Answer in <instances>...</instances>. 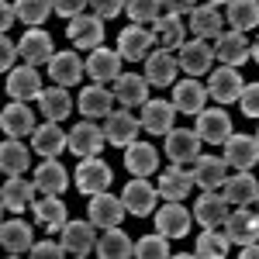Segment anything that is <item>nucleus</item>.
Masks as SVG:
<instances>
[{
  "instance_id": "nucleus-1",
  "label": "nucleus",
  "mask_w": 259,
  "mask_h": 259,
  "mask_svg": "<svg viewBox=\"0 0 259 259\" xmlns=\"http://www.w3.org/2000/svg\"><path fill=\"white\" fill-rule=\"evenodd\" d=\"M66 35H69V41L76 49L94 52V49L104 45V18H97V14H76V18H69Z\"/></svg>"
},
{
  "instance_id": "nucleus-2",
  "label": "nucleus",
  "mask_w": 259,
  "mask_h": 259,
  "mask_svg": "<svg viewBox=\"0 0 259 259\" xmlns=\"http://www.w3.org/2000/svg\"><path fill=\"white\" fill-rule=\"evenodd\" d=\"M180 56V69L187 73V76H200V73H207L211 66H214V49L207 45V38H190V41H183L177 49Z\"/></svg>"
},
{
  "instance_id": "nucleus-3",
  "label": "nucleus",
  "mask_w": 259,
  "mask_h": 259,
  "mask_svg": "<svg viewBox=\"0 0 259 259\" xmlns=\"http://www.w3.org/2000/svg\"><path fill=\"white\" fill-rule=\"evenodd\" d=\"M104 145H107V135H104V128L90 121H80L73 132H69V152L73 156H80V159H90V156H100L104 152Z\"/></svg>"
},
{
  "instance_id": "nucleus-4",
  "label": "nucleus",
  "mask_w": 259,
  "mask_h": 259,
  "mask_svg": "<svg viewBox=\"0 0 259 259\" xmlns=\"http://www.w3.org/2000/svg\"><path fill=\"white\" fill-rule=\"evenodd\" d=\"M111 180H114V173H111V166L100 159V156H90V159H83L76 166V187H80V194H90L94 197V194L111 187Z\"/></svg>"
},
{
  "instance_id": "nucleus-5",
  "label": "nucleus",
  "mask_w": 259,
  "mask_h": 259,
  "mask_svg": "<svg viewBox=\"0 0 259 259\" xmlns=\"http://www.w3.org/2000/svg\"><path fill=\"white\" fill-rule=\"evenodd\" d=\"M214 59H221V66H235V69L245 59H252V45L245 38V31H221L214 38Z\"/></svg>"
},
{
  "instance_id": "nucleus-6",
  "label": "nucleus",
  "mask_w": 259,
  "mask_h": 259,
  "mask_svg": "<svg viewBox=\"0 0 259 259\" xmlns=\"http://www.w3.org/2000/svg\"><path fill=\"white\" fill-rule=\"evenodd\" d=\"M245 90V80L239 76L235 66H221L211 73V83H207V97H214L218 104H235Z\"/></svg>"
},
{
  "instance_id": "nucleus-7",
  "label": "nucleus",
  "mask_w": 259,
  "mask_h": 259,
  "mask_svg": "<svg viewBox=\"0 0 259 259\" xmlns=\"http://www.w3.org/2000/svg\"><path fill=\"white\" fill-rule=\"evenodd\" d=\"M197 162V159H194ZM194 162H173V169H166L159 177V197L166 200H183L194 187Z\"/></svg>"
},
{
  "instance_id": "nucleus-8",
  "label": "nucleus",
  "mask_w": 259,
  "mask_h": 259,
  "mask_svg": "<svg viewBox=\"0 0 259 259\" xmlns=\"http://www.w3.org/2000/svg\"><path fill=\"white\" fill-rule=\"evenodd\" d=\"M121 200H124V207L132 211V214H152L156 211V200H159V190L156 187H149V177H135L124 190H121Z\"/></svg>"
},
{
  "instance_id": "nucleus-9",
  "label": "nucleus",
  "mask_w": 259,
  "mask_h": 259,
  "mask_svg": "<svg viewBox=\"0 0 259 259\" xmlns=\"http://www.w3.org/2000/svg\"><path fill=\"white\" fill-rule=\"evenodd\" d=\"M142 121L128 111H111L107 121H104V135H107V145H118V149H128L132 142L139 139Z\"/></svg>"
},
{
  "instance_id": "nucleus-10",
  "label": "nucleus",
  "mask_w": 259,
  "mask_h": 259,
  "mask_svg": "<svg viewBox=\"0 0 259 259\" xmlns=\"http://www.w3.org/2000/svg\"><path fill=\"white\" fill-rule=\"evenodd\" d=\"M177 118V104L173 100H145L142 104V128L149 135H169Z\"/></svg>"
},
{
  "instance_id": "nucleus-11",
  "label": "nucleus",
  "mask_w": 259,
  "mask_h": 259,
  "mask_svg": "<svg viewBox=\"0 0 259 259\" xmlns=\"http://www.w3.org/2000/svg\"><path fill=\"white\" fill-rule=\"evenodd\" d=\"M128 207H124V200L121 197H114V194H94L90 197V207H87V218L94 221L97 228H118V221H121V214H124Z\"/></svg>"
},
{
  "instance_id": "nucleus-12",
  "label": "nucleus",
  "mask_w": 259,
  "mask_h": 259,
  "mask_svg": "<svg viewBox=\"0 0 259 259\" xmlns=\"http://www.w3.org/2000/svg\"><path fill=\"white\" fill-rule=\"evenodd\" d=\"M197 135L207 145H225L232 139V118L225 111H214V107H204L197 114Z\"/></svg>"
},
{
  "instance_id": "nucleus-13",
  "label": "nucleus",
  "mask_w": 259,
  "mask_h": 259,
  "mask_svg": "<svg viewBox=\"0 0 259 259\" xmlns=\"http://www.w3.org/2000/svg\"><path fill=\"white\" fill-rule=\"evenodd\" d=\"M200 135L197 128L190 132V128H173L169 135H166V156L173 162H194L200 159Z\"/></svg>"
},
{
  "instance_id": "nucleus-14",
  "label": "nucleus",
  "mask_w": 259,
  "mask_h": 259,
  "mask_svg": "<svg viewBox=\"0 0 259 259\" xmlns=\"http://www.w3.org/2000/svg\"><path fill=\"white\" fill-rule=\"evenodd\" d=\"M177 56L169 49H156L145 56V80L152 87H173L177 83Z\"/></svg>"
},
{
  "instance_id": "nucleus-15",
  "label": "nucleus",
  "mask_w": 259,
  "mask_h": 259,
  "mask_svg": "<svg viewBox=\"0 0 259 259\" xmlns=\"http://www.w3.org/2000/svg\"><path fill=\"white\" fill-rule=\"evenodd\" d=\"M18 52L28 66H41V62H49L56 56V52H52V35L41 31V28H28L18 41Z\"/></svg>"
},
{
  "instance_id": "nucleus-16",
  "label": "nucleus",
  "mask_w": 259,
  "mask_h": 259,
  "mask_svg": "<svg viewBox=\"0 0 259 259\" xmlns=\"http://www.w3.org/2000/svg\"><path fill=\"white\" fill-rule=\"evenodd\" d=\"M225 235L228 242H235V245H249V242H259V214L256 211H232L228 218H225Z\"/></svg>"
},
{
  "instance_id": "nucleus-17",
  "label": "nucleus",
  "mask_w": 259,
  "mask_h": 259,
  "mask_svg": "<svg viewBox=\"0 0 259 259\" xmlns=\"http://www.w3.org/2000/svg\"><path fill=\"white\" fill-rule=\"evenodd\" d=\"M0 128H4V135H11V139H24V135L35 132V111H31L24 100H14V104L4 107Z\"/></svg>"
},
{
  "instance_id": "nucleus-18",
  "label": "nucleus",
  "mask_w": 259,
  "mask_h": 259,
  "mask_svg": "<svg viewBox=\"0 0 259 259\" xmlns=\"http://www.w3.org/2000/svg\"><path fill=\"white\" fill-rule=\"evenodd\" d=\"M225 162L235 169H252L259 162V139L256 135H232L225 142Z\"/></svg>"
},
{
  "instance_id": "nucleus-19",
  "label": "nucleus",
  "mask_w": 259,
  "mask_h": 259,
  "mask_svg": "<svg viewBox=\"0 0 259 259\" xmlns=\"http://www.w3.org/2000/svg\"><path fill=\"white\" fill-rule=\"evenodd\" d=\"M31 149L38 152L41 159H56L62 149H69V135L62 132L56 121H49V124H41L31 132Z\"/></svg>"
},
{
  "instance_id": "nucleus-20",
  "label": "nucleus",
  "mask_w": 259,
  "mask_h": 259,
  "mask_svg": "<svg viewBox=\"0 0 259 259\" xmlns=\"http://www.w3.org/2000/svg\"><path fill=\"white\" fill-rule=\"evenodd\" d=\"M149 49H152V31H149V28H142V24H132V28H124V31L118 35L121 59L142 62L145 56H149Z\"/></svg>"
},
{
  "instance_id": "nucleus-21",
  "label": "nucleus",
  "mask_w": 259,
  "mask_h": 259,
  "mask_svg": "<svg viewBox=\"0 0 259 259\" xmlns=\"http://www.w3.org/2000/svg\"><path fill=\"white\" fill-rule=\"evenodd\" d=\"M87 73L94 83H111L121 76V52H111V49H94L87 56Z\"/></svg>"
},
{
  "instance_id": "nucleus-22",
  "label": "nucleus",
  "mask_w": 259,
  "mask_h": 259,
  "mask_svg": "<svg viewBox=\"0 0 259 259\" xmlns=\"http://www.w3.org/2000/svg\"><path fill=\"white\" fill-rule=\"evenodd\" d=\"M124 169L132 177H152L159 169V152L149 145V142H132L124 149Z\"/></svg>"
},
{
  "instance_id": "nucleus-23",
  "label": "nucleus",
  "mask_w": 259,
  "mask_h": 259,
  "mask_svg": "<svg viewBox=\"0 0 259 259\" xmlns=\"http://www.w3.org/2000/svg\"><path fill=\"white\" fill-rule=\"evenodd\" d=\"M7 94L14 100H31L41 94V76H38V66H21V69H11L7 73Z\"/></svg>"
},
{
  "instance_id": "nucleus-24",
  "label": "nucleus",
  "mask_w": 259,
  "mask_h": 259,
  "mask_svg": "<svg viewBox=\"0 0 259 259\" xmlns=\"http://www.w3.org/2000/svg\"><path fill=\"white\" fill-rule=\"evenodd\" d=\"M190 221H194L190 211L180 207V200H169L159 214H156V228H159V235H166V239H183L190 232Z\"/></svg>"
},
{
  "instance_id": "nucleus-25",
  "label": "nucleus",
  "mask_w": 259,
  "mask_h": 259,
  "mask_svg": "<svg viewBox=\"0 0 259 259\" xmlns=\"http://www.w3.org/2000/svg\"><path fill=\"white\" fill-rule=\"evenodd\" d=\"M152 41L159 45V49H180L183 41H187V28H183V21H180V14H159V18L152 21Z\"/></svg>"
},
{
  "instance_id": "nucleus-26",
  "label": "nucleus",
  "mask_w": 259,
  "mask_h": 259,
  "mask_svg": "<svg viewBox=\"0 0 259 259\" xmlns=\"http://www.w3.org/2000/svg\"><path fill=\"white\" fill-rule=\"evenodd\" d=\"M83 73H87V62H80L76 52H56L49 59V76H52V83H59V87L80 83Z\"/></svg>"
},
{
  "instance_id": "nucleus-27",
  "label": "nucleus",
  "mask_w": 259,
  "mask_h": 259,
  "mask_svg": "<svg viewBox=\"0 0 259 259\" xmlns=\"http://www.w3.org/2000/svg\"><path fill=\"white\" fill-rule=\"evenodd\" d=\"M204 100H207V90H204V83H197L194 76L173 83V104H177L180 114H194V118H197L200 111H204Z\"/></svg>"
},
{
  "instance_id": "nucleus-28",
  "label": "nucleus",
  "mask_w": 259,
  "mask_h": 259,
  "mask_svg": "<svg viewBox=\"0 0 259 259\" xmlns=\"http://www.w3.org/2000/svg\"><path fill=\"white\" fill-rule=\"evenodd\" d=\"M221 197L228 200V204H235V207H249V204L259 197V183H256V177H252L249 169H239L235 177L225 180V194H221Z\"/></svg>"
},
{
  "instance_id": "nucleus-29",
  "label": "nucleus",
  "mask_w": 259,
  "mask_h": 259,
  "mask_svg": "<svg viewBox=\"0 0 259 259\" xmlns=\"http://www.w3.org/2000/svg\"><path fill=\"white\" fill-rule=\"evenodd\" d=\"M94 221H69L66 228H62V249L66 252H73V256H87V252H94L97 249V242H94Z\"/></svg>"
},
{
  "instance_id": "nucleus-30",
  "label": "nucleus",
  "mask_w": 259,
  "mask_h": 259,
  "mask_svg": "<svg viewBox=\"0 0 259 259\" xmlns=\"http://www.w3.org/2000/svg\"><path fill=\"white\" fill-rule=\"evenodd\" d=\"M38 187H35V180H24V177H7L4 183V190H0V204H4V211H24V207H31V194H35Z\"/></svg>"
},
{
  "instance_id": "nucleus-31",
  "label": "nucleus",
  "mask_w": 259,
  "mask_h": 259,
  "mask_svg": "<svg viewBox=\"0 0 259 259\" xmlns=\"http://www.w3.org/2000/svg\"><path fill=\"white\" fill-rule=\"evenodd\" d=\"M194 218L200 221V228H218L228 218V200L221 197V194H214V190H204L197 207H194Z\"/></svg>"
},
{
  "instance_id": "nucleus-32",
  "label": "nucleus",
  "mask_w": 259,
  "mask_h": 259,
  "mask_svg": "<svg viewBox=\"0 0 259 259\" xmlns=\"http://www.w3.org/2000/svg\"><path fill=\"white\" fill-rule=\"evenodd\" d=\"M225 180H228V162L225 159L204 156V159L194 162V183L200 190H218V187H225Z\"/></svg>"
},
{
  "instance_id": "nucleus-33",
  "label": "nucleus",
  "mask_w": 259,
  "mask_h": 259,
  "mask_svg": "<svg viewBox=\"0 0 259 259\" xmlns=\"http://www.w3.org/2000/svg\"><path fill=\"white\" fill-rule=\"evenodd\" d=\"M149 87H152V83L145 80V76H139V73H124V76L114 80V97H118L124 107H142V104L149 100Z\"/></svg>"
},
{
  "instance_id": "nucleus-34",
  "label": "nucleus",
  "mask_w": 259,
  "mask_h": 259,
  "mask_svg": "<svg viewBox=\"0 0 259 259\" xmlns=\"http://www.w3.org/2000/svg\"><path fill=\"white\" fill-rule=\"evenodd\" d=\"M111 104H114V94H111V90H104L100 83L83 87L80 100H76V107H80L83 118H107V114H111Z\"/></svg>"
},
{
  "instance_id": "nucleus-35",
  "label": "nucleus",
  "mask_w": 259,
  "mask_h": 259,
  "mask_svg": "<svg viewBox=\"0 0 259 259\" xmlns=\"http://www.w3.org/2000/svg\"><path fill=\"white\" fill-rule=\"evenodd\" d=\"M35 221H41L45 232H62L69 225V214H66V204H62L56 194H45V197L35 204Z\"/></svg>"
},
{
  "instance_id": "nucleus-36",
  "label": "nucleus",
  "mask_w": 259,
  "mask_h": 259,
  "mask_svg": "<svg viewBox=\"0 0 259 259\" xmlns=\"http://www.w3.org/2000/svg\"><path fill=\"white\" fill-rule=\"evenodd\" d=\"M0 242L7 249V256H21V252H31V225L28 221H4L0 228Z\"/></svg>"
},
{
  "instance_id": "nucleus-37",
  "label": "nucleus",
  "mask_w": 259,
  "mask_h": 259,
  "mask_svg": "<svg viewBox=\"0 0 259 259\" xmlns=\"http://www.w3.org/2000/svg\"><path fill=\"white\" fill-rule=\"evenodd\" d=\"M38 107L49 121H62L73 111V97H69V87H49L38 94Z\"/></svg>"
},
{
  "instance_id": "nucleus-38",
  "label": "nucleus",
  "mask_w": 259,
  "mask_h": 259,
  "mask_svg": "<svg viewBox=\"0 0 259 259\" xmlns=\"http://www.w3.org/2000/svg\"><path fill=\"white\" fill-rule=\"evenodd\" d=\"M35 187L41 194H62L69 187V177H66V166L56 159H45L41 166H35Z\"/></svg>"
},
{
  "instance_id": "nucleus-39",
  "label": "nucleus",
  "mask_w": 259,
  "mask_h": 259,
  "mask_svg": "<svg viewBox=\"0 0 259 259\" xmlns=\"http://www.w3.org/2000/svg\"><path fill=\"white\" fill-rule=\"evenodd\" d=\"M97 256L100 259H128V256H135V245H132V239L121 228H104V235L97 239Z\"/></svg>"
},
{
  "instance_id": "nucleus-40",
  "label": "nucleus",
  "mask_w": 259,
  "mask_h": 259,
  "mask_svg": "<svg viewBox=\"0 0 259 259\" xmlns=\"http://www.w3.org/2000/svg\"><path fill=\"white\" fill-rule=\"evenodd\" d=\"M221 24H225V21H221L218 7H211V4L190 11V31H194V38H218Z\"/></svg>"
},
{
  "instance_id": "nucleus-41",
  "label": "nucleus",
  "mask_w": 259,
  "mask_h": 259,
  "mask_svg": "<svg viewBox=\"0 0 259 259\" xmlns=\"http://www.w3.org/2000/svg\"><path fill=\"white\" fill-rule=\"evenodd\" d=\"M28 162H31V156H28V149L21 145L18 139H4V145H0V169L7 173V177H21L24 169H28Z\"/></svg>"
},
{
  "instance_id": "nucleus-42",
  "label": "nucleus",
  "mask_w": 259,
  "mask_h": 259,
  "mask_svg": "<svg viewBox=\"0 0 259 259\" xmlns=\"http://www.w3.org/2000/svg\"><path fill=\"white\" fill-rule=\"evenodd\" d=\"M228 24L235 31L259 28V0H228Z\"/></svg>"
},
{
  "instance_id": "nucleus-43",
  "label": "nucleus",
  "mask_w": 259,
  "mask_h": 259,
  "mask_svg": "<svg viewBox=\"0 0 259 259\" xmlns=\"http://www.w3.org/2000/svg\"><path fill=\"white\" fill-rule=\"evenodd\" d=\"M228 235L225 232H218V228H204L197 239V249H194V256L200 259H225V252H228Z\"/></svg>"
},
{
  "instance_id": "nucleus-44",
  "label": "nucleus",
  "mask_w": 259,
  "mask_h": 259,
  "mask_svg": "<svg viewBox=\"0 0 259 259\" xmlns=\"http://www.w3.org/2000/svg\"><path fill=\"white\" fill-rule=\"evenodd\" d=\"M14 11H18V21L38 28L41 21L52 14V0H14Z\"/></svg>"
},
{
  "instance_id": "nucleus-45",
  "label": "nucleus",
  "mask_w": 259,
  "mask_h": 259,
  "mask_svg": "<svg viewBox=\"0 0 259 259\" xmlns=\"http://www.w3.org/2000/svg\"><path fill=\"white\" fill-rule=\"evenodd\" d=\"M124 14L132 18V24H152L162 14V0H128Z\"/></svg>"
},
{
  "instance_id": "nucleus-46",
  "label": "nucleus",
  "mask_w": 259,
  "mask_h": 259,
  "mask_svg": "<svg viewBox=\"0 0 259 259\" xmlns=\"http://www.w3.org/2000/svg\"><path fill=\"white\" fill-rule=\"evenodd\" d=\"M135 256H142V259H166L169 256L166 235H145V239L135 245Z\"/></svg>"
},
{
  "instance_id": "nucleus-47",
  "label": "nucleus",
  "mask_w": 259,
  "mask_h": 259,
  "mask_svg": "<svg viewBox=\"0 0 259 259\" xmlns=\"http://www.w3.org/2000/svg\"><path fill=\"white\" fill-rule=\"evenodd\" d=\"M18 59H21L18 45L11 41V35H4V38H0V69H4V73H11V69H14V62H18Z\"/></svg>"
},
{
  "instance_id": "nucleus-48",
  "label": "nucleus",
  "mask_w": 259,
  "mask_h": 259,
  "mask_svg": "<svg viewBox=\"0 0 259 259\" xmlns=\"http://www.w3.org/2000/svg\"><path fill=\"white\" fill-rule=\"evenodd\" d=\"M239 104H242V111H245L249 118H259V83H245Z\"/></svg>"
},
{
  "instance_id": "nucleus-49",
  "label": "nucleus",
  "mask_w": 259,
  "mask_h": 259,
  "mask_svg": "<svg viewBox=\"0 0 259 259\" xmlns=\"http://www.w3.org/2000/svg\"><path fill=\"white\" fill-rule=\"evenodd\" d=\"M124 4H128V0H90L94 14H97V18H104V21L118 18L121 11H124Z\"/></svg>"
},
{
  "instance_id": "nucleus-50",
  "label": "nucleus",
  "mask_w": 259,
  "mask_h": 259,
  "mask_svg": "<svg viewBox=\"0 0 259 259\" xmlns=\"http://www.w3.org/2000/svg\"><path fill=\"white\" fill-rule=\"evenodd\" d=\"M87 4L90 0H52V11L59 14V18H76L87 11Z\"/></svg>"
},
{
  "instance_id": "nucleus-51",
  "label": "nucleus",
  "mask_w": 259,
  "mask_h": 259,
  "mask_svg": "<svg viewBox=\"0 0 259 259\" xmlns=\"http://www.w3.org/2000/svg\"><path fill=\"white\" fill-rule=\"evenodd\" d=\"M31 256H35V259H62V256H66V249L45 239V242H38V245H31Z\"/></svg>"
},
{
  "instance_id": "nucleus-52",
  "label": "nucleus",
  "mask_w": 259,
  "mask_h": 259,
  "mask_svg": "<svg viewBox=\"0 0 259 259\" xmlns=\"http://www.w3.org/2000/svg\"><path fill=\"white\" fill-rule=\"evenodd\" d=\"M194 7H197V0H162V11L166 14H180V18L190 14Z\"/></svg>"
},
{
  "instance_id": "nucleus-53",
  "label": "nucleus",
  "mask_w": 259,
  "mask_h": 259,
  "mask_svg": "<svg viewBox=\"0 0 259 259\" xmlns=\"http://www.w3.org/2000/svg\"><path fill=\"white\" fill-rule=\"evenodd\" d=\"M14 18H18V11H14L11 4H0V28H4V31L14 24Z\"/></svg>"
},
{
  "instance_id": "nucleus-54",
  "label": "nucleus",
  "mask_w": 259,
  "mask_h": 259,
  "mask_svg": "<svg viewBox=\"0 0 259 259\" xmlns=\"http://www.w3.org/2000/svg\"><path fill=\"white\" fill-rule=\"evenodd\" d=\"M242 259H259V242H249V245L242 249Z\"/></svg>"
},
{
  "instance_id": "nucleus-55",
  "label": "nucleus",
  "mask_w": 259,
  "mask_h": 259,
  "mask_svg": "<svg viewBox=\"0 0 259 259\" xmlns=\"http://www.w3.org/2000/svg\"><path fill=\"white\" fill-rule=\"evenodd\" d=\"M252 59H256V62H259V38H256V41H252Z\"/></svg>"
},
{
  "instance_id": "nucleus-56",
  "label": "nucleus",
  "mask_w": 259,
  "mask_h": 259,
  "mask_svg": "<svg viewBox=\"0 0 259 259\" xmlns=\"http://www.w3.org/2000/svg\"><path fill=\"white\" fill-rule=\"evenodd\" d=\"M204 4H211V7H218V4H228V0H204Z\"/></svg>"
},
{
  "instance_id": "nucleus-57",
  "label": "nucleus",
  "mask_w": 259,
  "mask_h": 259,
  "mask_svg": "<svg viewBox=\"0 0 259 259\" xmlns=\"http://www.w3.org/2000/svg\"><path fill=\"white\" fill-rule=\"evenodd\" d=\"M252 204H256V214H259V197H256V200H252Z\"/></svg>"
},
{
  "instance_id": "nucleus-58",
  "label": "nucleus",
  "mask_w": 259,
  "mask_h": 259,
  "mask_svg": "<svg viewBox=\"0 0 259 259\" xmlns=\"http://www.w3.org/2000/svg\"><path fill=\"white\" fill-rule=\"evenodd\" d=\"M256 139H259V135H256Z\"/></svg>"
}]
</instances>
